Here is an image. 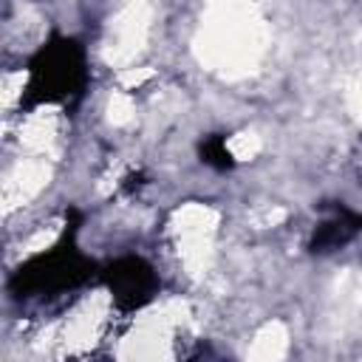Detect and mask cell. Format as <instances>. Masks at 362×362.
<instances>
[{"label": "cell", "mask_w": 362, "mask_h": 362, "mask_svg": "<svg viewBox=\"0 0 362 362\" xmlns=\"http://www.w3.org/2000/svg\"><path fill=\"white\" fill-rule=\"evenodd\" d=\"M85 82L82 48L74 40H54L31 62L28 102H62Z\"/></svg>", "instance_id": "obj_1"}, {"label": "cell", "mask_w": 362, "mask_h": 362, "mask_svg": "<svg viewBox=\"0 0 362 362\" xmlns=\"http://www.w3.org/2000/svg\"><path fill=\"white\" fill-rule=\"evenodd\" d=\"M88 274V263L82 260V255L71 246H57L54 252L31 260L25 269H20L14 286H20V291H45V288H65V286H76L79 280H85Z\"/></svg>", "instance_id": "obj_2"}, {"label": "cell", "mask_w": 362, "mask_h": 362, "mask_svg": "<svg viewBox=\"0 0 362 362\" xmlns=\"http://www.w3.org/2000/svg\"><path fill=\"white\" fill-rule=\"evenodd\" d=\"M105 280H107V286L113 291V300L122 308L144 305L156 294V288H158V280H156L153 269L141 257H122V260H116L105 272Z\"/></svg>", "instance_id": "obj_3"}, {"label": "cell", "mask_w": 362, "mask_h": 362, "mask_svg": "<svg viewBox=\"0 0 362 362\" xmlns=\"http://www.w3.org/2000/svg\"><path fill=\"white\" fill-rule=\"evenodd\" d=\"M356 232H362V215H356L345 206H334V215L314 229L311 252H334V249L345 246Z\"/></svg>", "instance_id": "obj_4"}, {"label": "cell", "mask_w": 362, "mask_h": 362, "mask_svg": "<svg viewBox=\"0 0 362 362\" xmlns=\"http://www.w3.org/2000/svg\"><path fill=\"white\" fill-rule=\"evenodd\" d=\"M201 161H206L215 170H229L232 167V153L226 150V139L223 136H206L201 141Z\"/></svg>", "instance_id": "obj_5"}]
</instances>
